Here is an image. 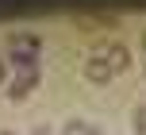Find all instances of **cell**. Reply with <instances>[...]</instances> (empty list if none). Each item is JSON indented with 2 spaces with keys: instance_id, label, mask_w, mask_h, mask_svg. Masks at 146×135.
<instances>
[{
  "instance_id": "cell-3",
  "label": "cell",
  "mask_w": 146,
  "mask_h": 135,
  "mask_svg": "<svg viewBox=\"0 0 146 135\" xmlns=\"http://www.w3.org/2000/svg\"><path fill=\"white\" fill-rule=\"evenodd\" d=\"M104 58H108L111 74H127V70H131V50H127L123 43H111L108 50H104Z\"/></svg>"
},
{
  "instance_id": "cell-5",
  "label": "cell",
  "mask_w": 146,
  "mask_h": 135,
  "mask_svg": "<svg viewBox=\"0 0 146 135\" xmlns=\"http://www.w3.org/2000/svg\"><path fill=\"white\" fill-rule=\"evenodd\" d=\"M62 135H92V131H88V124H85V120H69Z\"/></svg>"
},
{
  "instance_id": "cell-10",
  "label": "cell",
  "mask_w": 146,
  "mask_h": 135,
  "mask_svg": "<svg viewBox=\"0 0 146 135\" xmlns=\"http://www.w3.org/2000/svg\"><path fill=\"white\" fill-rule=\"evenodd\" d=\"M0 135H15V131H0Z\"/></svg>"
},
{
  "instance_id": "cell-1",
  "label": "cell",
  "mask_w": 146,
  "mask_h": 135,
  "mask_svg": "<svg viewBox=\"0 0 146 135\" xmlns=\"http://www.w3.org/2000/svg\"><path fill=\"white\" fill-rule=\"evenodd\" d=\"M81 74H85V81H88V85H111V77H115L104 54H88L85 66H81Z\"/></svg>"
},
{
  "instance_id": "cell-6",
  "label": "cell",
  "mask_w": 146,
  "mask_h": 135,
  "mask_svg": "<svg viewBox=\"0 0 146 135\" xmlns=\"http://www.w3.org/2000/svg\"><path fill=\"white\" fill-rule=\"evenodd\" d=\"M135 128H139V135H146V104L135 108Z\"/></svg>"
},
{
  "instance_id": "cell-7",
  "label": "cell",
  "mask_w": 146,
  "mask_h": 135,
  "mask_svg": "<svg viewBox=\"0 0 146 135\" xmlns=\"http://www.w3.org/2000/svg\"><path fill=\"white\" fill-rule=\"evenodd\" d=\"M4 81H8V62L0 58V85H4Z\"/></svg>"
},
{
  "instance_id": "cell-8",
  "label": "cell",
  "mask_w": 146,
  "mask_h": 135,
  "mask_svg": "<svg viewBox=\"0 0 146 135\" xmlns=\"http://www.w3.org/2000/svg\"><path fill=\"white\" fill-rule=\"evenodd\" d=\"M139 46H142V54H146V27H142V35H139Z\"/></svg>"
},
{
  "instance_id": "cell-9",
  "label": "cell",
  "mask_w": 146,
  "mask_h": 135,
  "mask_svg": "<svg viewBox=\"0 0 146 135\" xmlns=\"http://www.w3.org/2000/svg\"><path fill=\"white\" fill-rule=\"evenodd\" d=\"M35 135H50V131H46V128H42V124H38V128H35Z\"/></svg>"
},
{
  "instance_id": "cell-2",
  "label": "cell",
  "mask_w": 146,
  "mask_h": 135,
  "mask_svg": "<svg viewBox=\"0 0 146 135\" xmlns=\"http://www.w3.org/2000/svg\"><path fill=\"white\" fill-rule=\"evenodd\" d=\"M35 89H38V70H23V74H15L12 85H8V100L23 104V100H27Z\"/></svg>"
},
{
  "instance_id": "cell-4",
  "label": "cell",
  "mask_w": 146,
  "mask_h": 135,
  "mask_svg": "<svg viewBox=\"0 0 146 135\" xmlns=\"http://www.w3.org/2000/svg\"><path fill=\"white\" fill-rule=\"evenodd\" d=\"M8 66H15V74H23V70H38V54H35V50H23V46H15L12 58H8Z\"/></svg>"
}]
</instances>
